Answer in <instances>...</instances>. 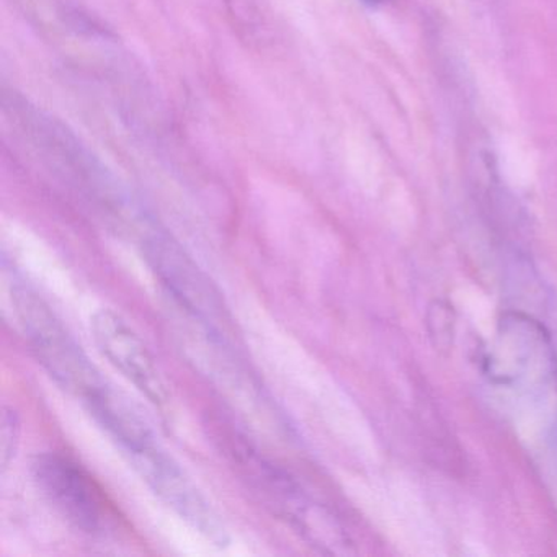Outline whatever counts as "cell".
Returning <instances> with one entry per match:
<instances>
[{"label": "cell", "mask_w": 557, "mask_h": 557, "mask_svg": "<svg viewBox=\"0 0 557 557\" xmlns=\"http://www.w3.org/2000/svg\"><path fill=\"white\" fill-rule=\"evenodd\" d=\"M22 423L21 417L11 407H4L2 412V422H0V466H2V474L8 472L17 456L18 445H21Z\"/></svg>", "instance_id": "cell-8"}, {"label": "cell", "mask_w": 557, "mask_h": 557, "mask_svg": "<svg viewBox=\"0 0 557 557\" xmlns=\"http://www.w3.org/2000/svg\"><path fill=\"white\" fill-rule=\"evenodd\" d=\"M126 458L162 504L210 543L227 546L230 533L220 513L158 440Z\"/></svg>", "instance_id": "cell-5"}, {"label": "cell", "mask_w": 557, "mask_h": 557, "mask_svg": "<svg viewBox=\"0 0 557 557\" xmlns=\"http://www.w3.org/2000/svg\"><path fill=\"white\" fill-rule=\"evenodd\" d=\"M90 332L102 357L154 406L169 403L168 384L148 345L125 318L110 308L90 315Z\"/></svg>", "instance_id": "cell-6"}, {"label": "cell", "mask_w": 557, "mask_h": 557, "mask_svg": "<svg viewBox=\"0 0 557 557\" xmlns=\"http://www.w3.org/2000/svg\"><path fill=\"white\" fill-rule=\"evenodd\" d=\"M363 2H367V4L370 5H377L383 4V2H386V0H363Z\"/></svg>", "instance_id": "cell-10"}, {"label": "cell", "mask_w": 557, "mask_h": 557, "mask_svg": "<svg viewBox=\"0 0 557 557\" xmlns=\"http://www.w3.org/2000/svg\"><path fill=\"white\" fill-rule=\"evenodd\" d=\"M141 252L172 299L208 332L223 337L230 314L220 289L197 260L164 231L146 234Z\"/></svg>", "instance_id": "cell-3"}, {"label": "cell", "mask_w": 557, "mask_h": 557, "mask_svg": "<svg viewBox=\"0 0 557 557\" xmlns=\"http://www.w3.org/2000/svg\"><path fill=\"white\" fill-rule=\"evenodd\" d=\"M218 443L257 504L322 553L341 554L351 541L337 515L285 466L267 456L233 425H216Z\"/></svg>", "instance_id": "cell-1"}, {"label": "cell", "mask_w": 557, "mask_h": 557, "mask_svg": "<svg viewBox=\"0 0 557 557\" xmlns=\"http://www.w3.org/2000/svg\"><path fill=\"white\" fill-rule=\"evenodd\" d=\"M453 327H455V319H453V311L448 305L436 301L435 305L430 306L429 329L436 347L449 348L453 341Z\"/></svg>", "instance_id": "cell-9"}, {"label": "cell", "mask_w": 557, "mask_h": 557, "mask_svg": "<svg viewBox=\"0 0 557 557\" xmlns=\"http://www.w3.org/2000/svg\"><path fill=\"white\" fill-rule=\"evenodd\" d=\"M83 406L125 456L145 448L156 440L145 417L110 383L87 397Z\"/></svg>", "instance_id": "cell-7"}, {"label": "cell", "mask_w": 557, "mask_h": 557, "mask_svg": "<svg viewBox=\"0 0 557 557\" xmlns=\"http://www.w3.org/2000/svg\"><path fill=\"white\" fill-rule=\"evenodd\" d=\"M556 440H557V436H556ZM557 443V442H556Z\"/></svg>", "instance_id": "cell-11"}, {"label": "cell", "mask_w": 557, "mask_h": 557, "mask_svg": "<svg viewBox=\"0 0 557 557\" xmlns=\"http://www.w3.org/2000/svg\"><path fill=\"white\" fill-rule=\"evenodd\" d=\"M32 475L48 504L81 533L106 534L115 521L112 504L92 475L70 456L45 451L35 456Z\"/></svg>", "instance_id": "cell-4"}, {"label": "cell", "mask_w": 557, "mask_h": 557, "mask_svg": "<svg viewBox=\"0 0 557 557\" xmlns=\"http://www.w3.org/2000/svg\"><path fill=\"white\" fill-rule=\"evenodd\" d=\"M12 302L25 341L61 389L84 403L109 381L87 357L63 319L24 280H14Z\"/></svg>", "instance_id": "cell-2"}]
</instances>
